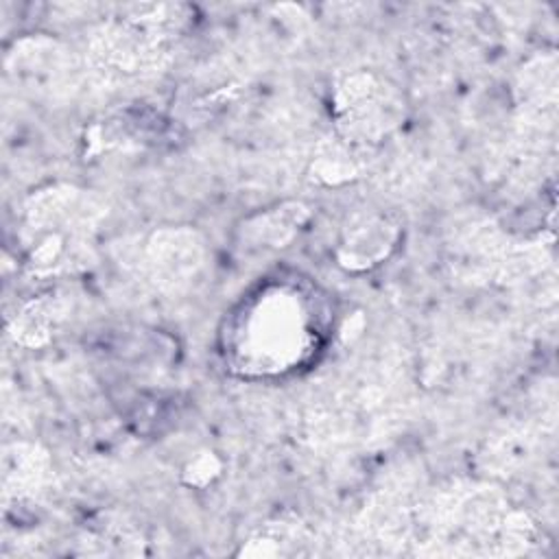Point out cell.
<instances>
[{
	"mask_svg": "<svg viewBox=\"0 0 559 559\" xmlns=\"http://www.w3.org/2000/svg\"><path fill=\"white\" fill-rule=\"evenodd\" d=\"M533 539L531 518L491 483H452L415 507L419 555H520Z\"/></svg>",
	"mask_w": 559,
	"mask_h": 559,
	"instance_id": "cell-1",
	"label": "cell"
},
{
	"mask_svg": "<svg viewBox=\"0 0 559 559\" xmlns=\"http://www.w3.org/2000/svg\"><path fill=\"white\" fill-rule=\"evenodd\" d=\"M188 24L181 4H140L96 26L83 68L100 85L142 83L162 74L175 55V39Z\"/></svg>",
	"mask_w": 559,
	"mask_h": 559,
	"instance_id": "cell-2",
	"label": "cell"
},
{
	"mask_svg": "<svg viewBox=\"0 0 559 559\" xmlns=\"http://www.w3.org/2000/svg\"><path fill=\"white\" fill-rule=\"evenodd\" d=\"M334 133L365 148H376L404 118L402 94L369 70L341 76L332 90Z\"/></svg>",
	"mask_w": 559,
	"mask_h": 559,
	"instance_id": "cell-3",
	"label": "cell"
},
{
	"mask_svg": "<svg viewBox=\"0 0 559 559\" xmlns=\"http://www.w3.org/2000/svg\"><path fill=\"white\" fill-rule=\"evenodd\" d=\"M105 216L107 207L94 192L70 183L44 186L22 205L24 236L61 234L92 240Z\"/></svg>",
	"mask_w": 559,
	"mask_h": 559,
	"instance_id": "cell-4",
	"label": "cell"
},
{
	"mask_svg": "<svg viewBox=\"0 0 559 559\" xmlns=\"http://www.w3.org/2000/svg\"><path fill=\"white\" fill-rule=\"evenodd\" d=\"M207 260L203 236L188 225H168L151 231L140 249L138 266L142 280L159 293L188 288Z\"/></svg>",
	"mask_w": 559,
	"mask_h": 559,
	"instance_id": "cell-5",
	"label": "cell"
},
{
	"mask_svg": "<svg viewBox=\"0 0 559 559\" xmlns=\"http://www.w3.org/2000/svg\"><path fill=\"white\" fill-rule=\"evenodd\" d=\"M400 221L382 210L354 214L341 229L334 258L347 273H365L382 264L397 247Z\"/></svg>",
	"mask_w": 559,
	"mask_h": 559,
	"instance_id": "cell-6",
	"label": "cell"
},
{
	"mask_svg": "<svg viewBox=\"0 0 559 559\" xmlns=\"http://www.w3.org/2000/svg\"><path fill=\"white\" fill-rule=\"evenodd\" d=\"M74 70L70 50L48 37H24L7 55L9 76L35 92L61 90Z\"/></svg>",
	"mask_w": 559,
	"mask_h": 559,
	"instance_id": "cell-7",
	"label": "cell"
},
{
	"mask_svg": "<svg viewBox=\"0 0 559 559\" xmlns=\"http://www.w3.org/2000/svg\"><path fill=\"white\" fill-rule=\"evenodd\" d=\"M52 478L50 452L33 441H13L2 448V498L28 502L44 493Z\"/></svg>",
	"mask_w": 559,
	"mask_h": 559,
	"instance_id": "cell-8",
	"label": "cell"
},
{
	"mask_svg": "<svg viewBox=\"0 0 559 559\" xmlns=\"http://www.w3.org/2000/svg\"><path fill=\"white\" fill-rule=\"evenodd\" d=\"M371 153L373 148H365L338 133H332L317 144L308 175L314 183L325 188L352 183L367 168V157Z\"/></svg>",
	"mask_w": 559,
	"mask_h": 559,
	"instance_id": "cell-9",
	"label": "cell"
},
{
	"mask_svg": "<svg viewBox=\"0 0 559 559\" xmlns=\"http://www.w3.org/2000/svg\"><path fill=\"white\" fill-rule=\"evenodd\" d=\"M310 542V531L299 520H269L255 528L240 546V557H286L301 552L299 548Z\"/></svg>",
	"mask_w": 559,
	"mask_h": 559,
	"instance_id": "cell-10",
	"label": "cell"
},
{
	"mask_svg": "<svg viewBox=\"0 0 559 559\" xmlns=\"http://www.w3.org/2000/svg\"><path fill=\"white\" fill-rule=\"evenodd\" d=\"M61 321V306L52 297L26 301L9 323V336L26 349L44 347Z\"/></svg>",
	"mask_w": 559,
	"mask_h": 559,
	"instance_id": "cell-11",
	"label": "cell"
},
{
	"mask_svg": "<svg viewBox=\"0 0 559 559\" xmlns=\"http://www.w3.org/2000/svg\"><path fill=\"white\" fill-rule=\"evenodd\" d=\"M310 218L308 205L299 201L282 203L269 212L258 214L245 227V236L253 245L262 247H286L301 229V225Z\"/></svg>",
	"mask_w": 559,
	"mask_h": 559,
	"instance_id": "cell-12",
	"label": "cell"
},
{
	"mask_svg": "<svg viewBox=\"0 0 559 559\" xmlns=\"http://www.w3.org/2000/svg\"><path fill=\"white\" fill-rule=\"evenodd\" d=\"M533 445L535 437L528 430H507L487 443L483 452L485 467L496 474H511L531 459Z\"/></svg>",
	"mask_w": 559,
	"mask_h": 559,
	"instance_id": "cell-13",
	"label": "cell"
},
{
	"mask_svg": "<svg viewBox=\"0 0 559 559\" xmlns=\"http://www.w3.org/2000/svg\"><path fill=\"white\" fill-rule=\"evenodd\" d=\"M223 474V461L212 450H201L194 459L188 461V465L181 472V478L188 487L203 489L212 485Z\"/></svg>",
	"mask_w": 559,
	"mask_h": 559,
	"instance_id": "cell-14",
	"label": "cell"
}]
</instances>
